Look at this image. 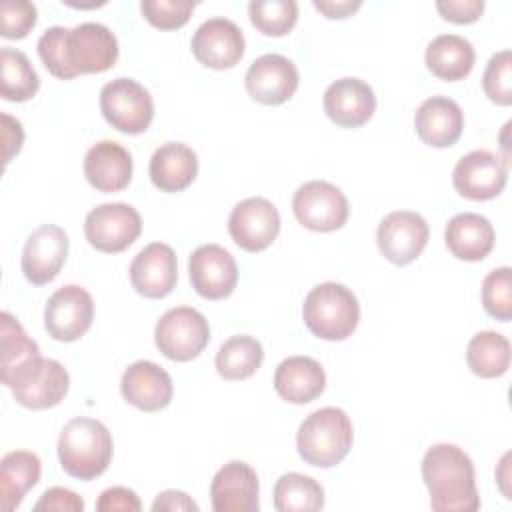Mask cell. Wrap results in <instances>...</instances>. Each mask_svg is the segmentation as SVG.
<instances>
[{"instance_id":"1","label":"cell","mask_w":512,"mask_h":512,"mask_svg":"<svg viewBox=\"0 0 512 512\" xmlns=\"http://www.w3.org/2000/svg\"><path fill=\"white\" fill-rule=\"evenodd\" d=\"M118 52L114 32L100 22H82L74 28L50 26L38 38L42 64L60 80L106 72L116 64Z\"/></svg>"},{"instance_id":"2","label":"cell","mask_w":512,"mask_h":512,"mask_svg":"<svg viewBox=\"0 0 512 512\" xmlns=\"http://www.w3.org/2000/svg\"><path fill=\"white\" fill-rule=\"evenodd\" d=\"M422 480L436 512H476L480 508L474 464L456 444L440 442L426 450Z\"/></svg>"},{"instance_id":"3","label":"cell","mask_w":512,"mask_h":512,"mask_svg":"<svg viewBox=\"0 0 512 512\" xmlns=\"http://www.w3.org/2000/svg\"><path fill=\"white\" fill-rule=\"evenodd\" d=\"M114 452L108 428L94 418L78 416L64 424L58 436L62 470L78 480H94L106 472Z\"/></svg>"},{"instance_id":"4","label":"cell","mask_w":512,"mask_h":512,"mask_svg":"<svg viewBox=\"0 0 512 512\" xmlns=\"http://www.w3.org/2000/svg\"><path fill=\"white\" fill-rule=\"evenodd\" d=\"M354 440V430L348 414L342 408L326 406L308 414L296 434L300 458L316 468H332L340 464Z\"/></svg>"},{"instance_id":"5","label":"cell","mask_w":512,"mask_h":512,"mask_svg":"<svg viewBox=\"0 0 512 512\" xmlns=\"http://www.w3.org/2000/svg\"><path fill=\"white\" fill-rule=\"evenodd\" d=\"M306 328L322 340H346L358 326L360 304L350 288L338 282L314 286L302 304Z\"/></svg>"},{"instance_id":"6","label":"cell","mask_w":512,"mask_h":512,"mask_svg":"<svg viewBox=\"0 0 512 512\" xmlns=\"http://www.w3.org/2000/svg\"><path fill=\"white\" fill-rule=\"evenodd\" d=\"M0 378L12 390L14 400L30 410H46L60 404L70 388L68 370L58 360L42 356L28 358Z\"/></svg>"},{"instance_id":"7","label":"cell","mask_w":512,"mask_h":512,"mask_svg":"<svg viewBox=\"0 0 512 512\" xmlns=\"http://www.w3.org/2000/svg\"><path fill=\"white\" fill-rule=\"evenodd\" d=\"M156 348L174 362L198 358L210 342V326L202 312L192 306L166 310L154 328Z\"/></svg>"},{"instance_id":"8","label":"cell","mask_w":512,"mask_h":512,"mask_svg":"<svg viewBox=\"0 0 512 512\" xmlns=\"http://www.w3.org/2000/svg\"><path fill=\"white\" fill-rule=\"evenodd\" d=\"M100 112L104 120L122 134H142L154 118L150 92L132 78H114L100 90Z\"/></svg>"},{"instance_id":"9","label":"cell","mask_w":512,"mask_h":512,"mask_svg":"<svg viewBox=\"0 0 512 512\" xmlns=\"http://www.w3.org/2000/svg\"><path fill=\"white\" fill-rule=\"evenodd\" d=\"M292 212L312 232H334L346 224L350 206L338 186L326 180H310L294 192Z\"/></svg>"},{"instance_id":"10","label":"cell","mask_w":512,"mask_h":512,"mask_svg":"<svg viewBox=\"0 0 512 512\" xmlns=\"http://www.w3.org/2000/svg\"><path fill=\"white\" fill-rule=\"evenodd\" d=\"M142 232V218L136 208L124 202H108L92 208L84 220V236L92 248L104 254H118L134 244Z\"/></svg>"},{"instance_id":"11","label":"cell","mask_w":512,"mask_h":512,"mask_svg":"<svg viewBox=\"0 0 512 512\" xmlns=\"http://www.w3.org/2000/svg\"><path fill=\"white\" fill-rule=\"evenodd\" d=\"M94 320V300L78 284L58 288L44 306V326L50 338L74 342L88 332Z\"/></svg>"},{"instance_id":"12","label":"cell","mask_w":512,"mask_h":512,"mask_svg":"<svg viewBox=\"0 0 512 512\" xmlns=\"http://www.w3.org/2000/svg\"><path fill=\"white\" fill-rule=\"evenodd\" d=\"M428 222L412 210H396L382 218L376 230V244L380 254L396 264L406 266L414 262L428 244Z\"/></svg>"},{"instance_id":"13","label":"cell","mask_w":512,"mask_h":512,"mask_svg":"<svg viewBox=\"0 0 512 512\" xmlns=\"http://www.w3.org/2000/svg\"><path fill=\"white\" fill-rule=\"evenodd\" d=\"M230 238L246 252L266 250L280 232L278 208L260 196L238 202L228 216Z\"/></svg>"},{"instance_id":"14","label":"cell","mask_w":512,"mask_h":512,"mask_svg":"<svg viewBox=\"0 0 512 512\" xmlns=\"http://www.w3.org/2000/svg\"><path fill=\"white\" fill-rule=\"evenodd\" d=\"M188 276L198 296L222 300L228 298L238 284V266L224 246L202 244L188 258Z\"/></svg>"},{"instance_id":"15","label":"cell","mask_w":512,"mask_h":512,"mask_svg":"<svg viewBox=\"0 0 512 512\" xmlns=\"http://www.w3.org/2000/svg\"><path fill=\"white\" fill-rule=\"evenodd\" d=\"M508 180V164L490 150H472L462 156L452 170L456 192L468 200L496 198Z\"/></svg>"},{"instance_id":"16","label":"cell","mask_w":512,"mask_h":512,"mask_svg":"<svg viewBox=\"0 0 512 512\" xmlns=\"http://www.w3.org/2000/svg\"><path fill=\"white\" fill-rule=\"evenodd\" d=\"M244 34L228 18H208L202 22L190 42L194 58L214 70H228L244 56Z\"/></svg>"},{"instance_id":"17","label":"cell","mask_w":512,"mask_h":512,"mask_svg":"<svg viewBox=\"0 0 512 512\" xmlns=\"http://www.w3.org/2000/svg\"><path fill=\"white\" fill-rule=\"evenodd\" d=\"M68 256V234L56 224H42L36 228L22 250V272L24 278L34 286L52 282Z\"/></svg>"},{"instance_id":"18","label":"cell","mask_w":512,"mask_h":512,"mask_svg":"<svg viewBox=\"0 0 512 512\" xmlns=\"http://www.w3.org/2000/svg\"><path fill=\"white\" fill-rule=\"evenodd\" d=\"M298 68L282 54H262L256 58L244 78L252 100L266 106H280L288 102L298 90Z\"/></svg>"},{"instance_id":"19","label":"cell","mask_w":512,"mask_h":512,"mask_svg":"<svg viewBox=\"0 0 512 512\" xmlns=\"http://www.w3.org/2000/svg\"><path fill=\"white\" fill-rule=\"evenodd\" d=\"M130 284L144 298L168 296L178 280V260L172 246L152 242L144 246L130 264Z\"/></svg>"},{"instance_id":"20","label":"cell","mask_w":512,"mask_h":512,"mask_svg":"<svg viewBox=\"0 0 512 512\" xmlns=\"http://www.w3.org/2000/svg\"><path fill=\"white\" fill-rule=\"evenodd\" d=\"M258 474L242 462L224 464L210 482V502L216 512H258Z\"/></svg>"},{"instance_id":"21","label":"cell","mask_w":512,"mask_h":512,"mask_svg":"<svg viewBox=\"0 0 512 512\" xmlns=\"http://www.w3.org/2000/svg\"><path fill=\"white\" fill-rule=\"evenodd\" d=\"M326 116L340 128L364 126L376 110V96L370 84L360 78L346 76L334 80L322 98Z\"/></svg>"},{"instance_id":"22","label":"cell","mask_w":512,"mask_h":512,"mask_svg":"<svg viewBox=\"0 0 512 512\" xmlns=\"http://www.w3.org/2000/svg\"><path fill=\"white\" fill-rule=\"evenodd\" d=\"M120 392L128 404L142 412H158L172 400L174 386L170 374L150 360L130 364L120 380Z\"/></svg>"},{"instance_id":"23","label":"cell","mask_w":512,"mask_h":512,"mask_svg":"<svg viewBox=\"0 0 512 512\" xmlns=\"http://www.w3.org/2000/svg\"><path fill=\"white\" fill-rule=\"evenodd\" d=\"M414 128L424 144L432 148H448L462 136L464 112L456 100L432 96L418 106L414 114Z\"/></svg>"},{"instance_id":"24","label":"cell","mask_w":512,"mask_h":512,"mask_svg":"<svg viewBox=\"0 0 512 512\" xmlns=\"http://www.w3.org/2000/svg\"><path fill=\"white\" fill-rule=\"evenodd\" d=\"M84 176L98 192H120L132 180V156L122 144L100 140L84 156Z\"/></svg>"},{"instance_id":"25","label":"cell","mask_w":512,"mask_h":512,"mask_svg":"<svg viewBox=\"0 0 512 512\" xmlns=\"http://www.w3.org/2000/svg\"><path fill=\"white\" fill-rule=\"evenodd\" d=\"M326 388V374L318 360L310 356H290L274 372L276 394L290 404H308Z\"/></svg>"},{"instance_id":"26","label":"cell","mask_w":512,"mask_h":512,"mask_svg":"<svg viewBox=\"0 0 512 512\" xmlns=\"http://www.w3.org/2000/svg\"><path fill=\"white\" fill-rule=\"evenodd\" d=\"M444 242L454 258L478 262L492 252L496 234L488 218L476 212H462L446 224Z\"/></svg>"},{"instance_id":"27","label":"cell","mask_w":512,"mask_h":512,"mask_svg":"<svg viewBox=\"0 0 512 512\" xmlns=\"http://www.w3.org/2000/svg\"><path fill=\"white\" fill-rule=\"evenodd\" d=\"M148 172L158 190L180 192L194 182L198 174V156L182 142H166L154 150Z\"/></svg>"},{"instance_id":"28","label":"cell","mask_w":512,"mask_h":512,"mask_svg":"<svg viewBox=\"0 0 512 512\" xmlns=\"http://www.w3.org/2000/svg\"><path fill=\"white\" fill-rule=\"evenodd\" d=\"M426 68L440 80L456 82L466 78L476 60L470 40L458 34H440L426 46Z\"/></svg>"},{"instance_id":"29","label":"cell","mask_w":512,"mask_h":512,"mask_svg":"<svg viewBox=\"0 0 512 512\" xmlns=\"http://www.w3.org/2000/svg\"><path fill=\"white\" fill-rule=\"evenodd\" d=\"M40 472V458L30 450H14L0 460V506L4 512L20 506L26 492L38 484Z\"/></svg>"},{"instance_id":"30","label":"cell","mask_w":512,"mask_h":512,"mask_svg":"<svg viewBox=\"0 0 512 512\" xmlns=\"http://www.w3.org/2000/svg\"><path fill=\"white\" fill-rule=\"evenodd\" d=\"M466 362L480 378H498L510 368V342L494 330L474 334L466 346Z\"/></svg>"},{"instance_id":"31","label":"cell","mask_w":512,"mask_h":512,"mask_svg":"<svg viewBox=\"0 0 512 512\" xmlns=\"http://www.w3.org/2000/svg\"><path fill=\"white\" fill-rule=\"evenodd\" d=\"M264 360L262 344L248 334H238L222 342L216 352V372L224 380H246L250 378Z\"/></svg>"},{"instance_id":"32","label":"cell","mask_w":512,"mask_h":512,"mask_svg":"<svg viewBox=\"0 0 512 512\" xmlns=\"http://www.w3.org/2000/svg\"><path fill=\"white\" fill-rule=\"evenodd\" d=\"M40 78L24 52L4 46L0 50V92L4 100L26 102L36 96Z\"/></svg>"},{"instance_id":"33","label":"cell","mask_w":512,"mask_h":512,"mask_svg":"<svg viewBox=\"0 0 512 512\" xmlns=\"http://www.w3.org/2000/svg\"><path fill=\"white\" fill-rule=\"evenodd\" d=\"M274 508L278 512H312L324 506L322 486L306 474L288 472L274 484Z\"/></svg>"},{"instance_id":"34","label":"cell","mask_w":512,"mask_h":512,"mask_svg":"<svg viewBox=\"0 0 512 512\" xmlns=\"http://www.w3.org/2000/svg\"><path fill=\"white\" fill-rule=\"evenodd\" d=\"M248 16L256 30L264 36H284L298 20V4L294 0H252Z\"/></svg>"},{"instance_id":"35","label":"cell","mask_w":512,"mask_h":512,"mask_svg":"<svg viewBox=\"0 0 512 512\" xmlns=\"http://www.w3.org/2000/svg\"><path fill=\"white\" fill-rule=\"evenodd\" d=\"M0 342H2L0 376H6L28 358L40 356L38 344L24 332L20 322L10 312H2L0 316Z\"/></svg>"},{"instance_id":"36","label":"cell","mask_w":512,"mask_h":512,"mask_svg":"<svg viewBox=\"0 0 512 512\" xmlns=\"http://www.w3.org/2000/svg\"><path fill=\"white\" fill-rule=\"evenodd\" d=\"M482 306L484 310L500 320H512V270L510 266L494 268L482 280Z\"/></svg>"},{"instance_id":"37","label":"cell","mask_w":512,"mask_h":512,"mask_svg":"<svg viewBox=\"0 0 512 512\" xmlns=\"http://www.w3.org/2000/svg\"><path fill=\"white\" fill-rule=\"evenodd\" d=\"M482 88L490 102L498 106L512 104V52L500 50L496 52L484 70Z\"/></svg>"},{"instance_id":"38","label":"cell","mask_w":512,"mask_h":512,"mask_svg":"<svg viewBox=\"0 0 512 512\" xmlns=\"http://www.w3.org/2000/svg\"><path fill=\"white\" fill-rule=\"evenodd\" d=\"M142 16L160 30H176L182 28L194 10V2L190 0H142L140 2Z\"/></svg>"},{"instance_id":"39","label":"cell","mask_w":512,"mask_h":512,"mask_svg":"<svg viewBox=\"0 0 512 512\" xmlns=\"http://www.w3.org/2000/svg\"><path fill=\"white\" fill-rule=\"evenodd\" d=\"M38 10L28 0H4L0 4V34L6 40H20L36 26Z\"/></svg>"},{"instance_id":"40","label":"cell","mask_w":512,"mask_h":512,"mask_svg":"<svg viewBox=\"0 0 512 512\" xmlns=\"http://www.w3.org/2000/svg\"><path fill=\"white\" fill-rule=\"evenodd\" d=\"M82 512L84 510V500L62 486H52L44 490V494L38 498L34 504V512Z\"/></svg>"},{"instance_id":"41","label":"cell","mask_w":512,"mask_h":512,"mask_svg":"<svg viewBox=\"0 0 512 512\" xmlns=\"http://www.w3.org/2000/svg\"><path fill=\"white\" fill-rule=\"evenodd\" d=\"M140 508L142 502L138 494L126 486L106 488L96 500L98 512H138Z\"/></svg>"},{"instance_id":"42","label":"cell","mask_w":512,"mask_h":512,"mask_svg":"<svg viewBox=\"0 0 512 512\" xmlns=\"http://www.w3.org/2000/svg\"><path fill=\"white\" fill-rule=\"evenodd\" d=\"M436 10L440 16L454 24H472L484 12L482 0H438Z\"/></svg>"},{"instance_id":"43","label":"cell","mask_w":512,"mask_h":512,"mask_svg":"<svg viewBox=\"0 0 512 512\" xmlns=\"http://www.w3.org/2000/svg\"><path fill=\"white\" fill-rule=\"evenodd\" d=\"M2 142H4V164H8L24 144V128L10 114H2Z\"/></svg>"},{"instance_id":"44","label":"cell","mask_w":512,"mask_h":512,"mask_svg":"<svg viewBox=\"0 0 512 512\" xmlns=\"http://www.w3.org/2000/svg\"><path fill=\"white\" fill-rule=\"evenodd\" d=\"M152 510L154 512H158V510H168V512L194 510V512H198V504L182 490H164L154 498Z\"/></svg>"},{"instance_id":"45","label":"cell","mask_w":512,"mask_h":512,"mask_svg":"<svg viewBox=\"0 0 512 512\" xmlns=\"http://www.w3.org/2000/svg\"><path fill=\"white\" fill-rule=\"evenodd\" d=\"M312 4L318 12H322L326 18H332V20L348 18L362 6L360 0H314Z\"/></svg>"}]
</instances>
